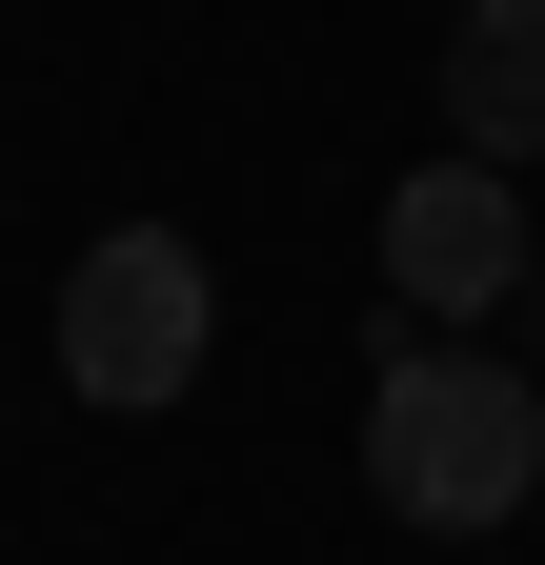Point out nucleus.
Returning a JSON list of instances; mask_svg holds the SVG:
<instances>
[{"instance_id": "f257e3e1", "label": "nucleus", "mask_w": 545, "mask_h": 565, "mask_svg": "<svg viewBox=\"0 0 545 565\" xmlns=\"http://www.w3.org/2000/svg\"><path fill=\"white\" fill-rule=\"evenodd\" d=\"M364 484H384V525L485 545L505 505H545V384L485 364V343H384V384H364Z\"/></svg>"}, {"instance_id": "f03ea898", "label": "nucleus", "mask_w": 545, "mask_h": 565, "mask_svg": "<svg viewBox=\"0 0 545 565\" xmlns=\"http://www.w3.org/2000/svg\"><path fill=\"white\" fill-rule=\"evenodd\" d=\"M202 343H223L202 243H182V223H101V243H82V282H61V384L121 404V424H162V404L202 384Z\"/></svg>"}, {"instance_id": "7ed1b4c3", "label": "nucleus", "mask_w": 545, "mask_h": 565, "mask_svg": "<svg viewBox=\"0 0 545 565\" xmlns=\"http://www.w3.org/2000/svg\"><path fill=\"white\" fill-rule=\"evenodd\" d=\"M525 282V182L505 162H404L384 182V303L404 323H485Z\"/></svg>"}, {"instance_id": "20e7f679", "label": "nucleus", "mask_w": 545, "mask_h": 565, "mask_svg": "<svg viewBox=\"0 0 545 565\" xmlns=\"http://www.w3.org/2000/svg\"><path fill=\"white\" fill-rule=\"evenodd\" d=\"M445 162H545V0H464L445 21Z\"/></svg>"}]
</instances>
